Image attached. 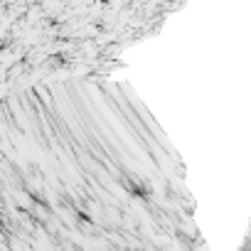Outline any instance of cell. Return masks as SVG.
I'll list each match as a JSON object with an SVG mask.
<instances>
[{"label":"cell","instance_id":"6da1fadb","mask_svg":"<svg viewBox=\"0 0 251 251\" xmlns=\"http://www.w3.org/2000/svg\"><path fill=\"white\" fill-rule=\"evenodd\" d=\"M177 229H180L185 236H195V234H197V231H195V224H192V219H190V217H182V224H180Z\"/></svg>","mask_w":251,"mask_h":251}]
</instances>
